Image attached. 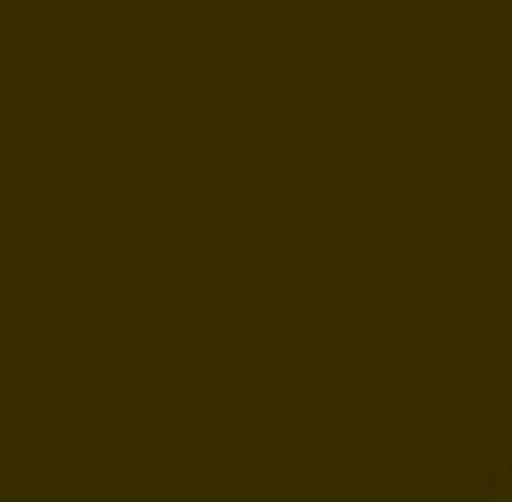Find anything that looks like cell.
Masks as SVG:
<instances>
[]
</instances>
